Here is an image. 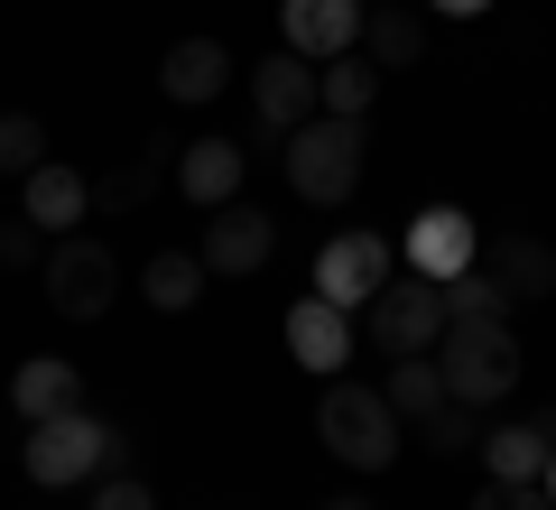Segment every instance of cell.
I'll return each mask as SVG.
<instances>
[{
  "label": "cell",
  "mask_w": 556,
  "mask_h": 510,
  "mask_svg": "<svg viewBox=\"0 0 556 510\" xmlns=\"http://www.w3.org/2000/svg\"><path fill=\"white\" fill-rule=\"evenodd\" d=\"M325 510H371V501H325Z\"/></svg>",
  "instance_id": "obj_32"
},
{
  "label": "cell",
  "mask_w": 556,
  "mask_h": 510,
  "mask_svg": "<svg viewBox=\"0 0 556 510\" xmlns=\"http://www.w3.org/2000/svg\"><path fill=\"white\" fill-rule=\"evenodd\" d=\"M20 214L38 223L47 241L84 233V223H93V177H84V167H65V158H47V167H28V177H20Z\"/></svg>",
  "instance_id": "obj_11"
},
{
  "label": "cell",
  "mask_w": 556,
  "mask_h": 510,
  "mask_svg": "<svg viewBox=\"0 0 556 510\" xmlns=\"http://www.w3.org/2000/svg\"><path fill=\"white\" fill-rule=\"evenodd\" d=\"M251 112L269 121V130H298V121H316V57H298V47L260 57V65H251Z\"/></svg>",
  "instance_id": "obj_13"
},
{
  "label": "cell",
  "mask_w": 556,
  "mask_h": 510,
  "mask_svg": "<svg viewBox=\"0 0 556 510\" xmlns=\"http://www.w3.org/2000/svg\"><path fill=\"white\" fill-rule=\"evenodd\" d=\"M547 446H556V418H510V427H482V473L492 483H538L547 473Z\"/></svg>",
  "instance_id": "obj_17"
},
{
  "label": "cell",
  "mask_w": 556,
  "mask_h": 510,
  "mask_svg": "<svg viewBox=\"0 0 556 510\" xmlns=\"http://www.w3.org/2000/svg\"><path fill=\"white\" fill-rule=\"evenodd\" d=\"M38 260H47V233H38V223H0V270H38Z\"/></svg>",
  "instance_id": "obj_28"
},
{
  "label": "cell",
  "mask_w": 556,
  "mask_h": 510,
  "mask_svg": "<svg viewBox=\"0 0 556 510\" xmlns=\"http://www.w3.org/2000/svg\"><path fill=\"white\" fill-rule=\"evenodd\" d=\"M538 492H547V501H556V446H547V473H538Z\"/></svg>",
  "instance_id": "obj_31"
},
{
  "label": "cell",
  "mask_w": 556,
  "mask_h": 510,
  "mask_svg": "<svg viewBox=\"0 0 556 510\" xmlns=\"http://www.w3.org/2000/svg\"><path fill=\"white\" fill-rule=\"evenodd\" d=\"M482 446V409H464V399H445L437 418H427V455H473Z\"/></svg>",
  "instance_id": "obj_26"
},
{
  "label": "cell",
  "mask_w": 556,
  "mask_h": 510,
  "mask_svg": "<svg viewBox=\"0 0 556 510\" xmlns=\"http://www.w3.org/2000/svg\"><path fill=\"white\" fill-rule=\"evenodd\" d=\"M362 10L371 0H278V47H298V57H353L362 47Z\"/></svg>",
  "instance_id": "obj_12"
},
{
  "label": "cell",
  "mask_w": 556,
  "mask_h": 510,
  "mask_svg": "<svg viewBox=\"0 0 556 510\" xmlns=\"http://www.w3.org/2000/svg\"><path fill=\"white\" fill-rule=\"evenodd\" d=\"M241 177H251L241 139H214V130H204V139H186V149H177V196L204 204V214H214V204H232Z\"/></svg>",
  "instance_id": "obj_15"
},
{
  "label": "cell",
  "mask_w": 556,
  "mask_h": 510,
  "mask_svg": "<svg viewBox=\"0 0 556 510\" xmlns=\"http://www.w3.org/2000/svg\"><path fill=\"white\" fill-rule=\"evenodd\" d=\"M399 260H408L417 278H464L482 260V233H473V214H464V204H417L408 214V233H399Z\"/></svg>",
  "instance_id": "obj_7"
},
{
  "label": "cell",
  "mask_w": 556,
  "mask_h": 510,
  "mask_svg": "<svg viewBox=\"0 0 556 510\" xmlns=\"http://www.w3.org/2000/svg\"><path fill=\"white\" fill-rule=\"evenodd\" d=\"M380 399H390L399 418H417V427H427V418L445 409V372H437V353H399V372L380 381Z\"/></svg>",
  "instance_id": "obj_23"
},
{
  "label": "cell",
  "mask_w": 556,
  "mask_h": 510,
  "mask_svg": "<svg viewBox=\"0 0 556 510\" xmlns=\"http://www.w3.org/2000/svg\"><path fill=\"white\" fill-rule=\"evenodd\" d=\"M278 158H288V186L306 204H343L362 186V121L316 112V121H298V130L278 139Z\"/></svg>",
  "instance_id": "obj_4"
},
{
  "label": "cell",
  "mask_w": 556,
  "mask_h": 510,
  "mask_svg": "<svg viewBox=\"0 0 556 510\" xmlns=\"http://www.w3.org/2000/svg\"><path fill=\"white\" fill-rule=\"evenodd\" d=\"M362 334H371V344H380V353H437V334H445V288H437V278H390V288H380L371 297V307H362Z\"/></svg>",
  "instance_id": "obj_6"
},
{
  "label": "cell",
  "mask_w": 556,
  "mask_h": 510,
  "mask_svg": "<svg viewBox=\"0 0 556 510\" xmlns=\"http://www.w3.org/2000/svg\"><path fill=\"white\" fill-rule=\"evenodd\" d=\"M473 510H556V501H547L538 483H482V492H473Z\"/></svg>",
  "instance_id": "obj_29"
},
{
  "label": "cell",
  "mask_w": 556,
  "mask_h": 510,
  "mask_svg": "<svg viewBox=\"0 0 556 510\" xmlns=\"http://www.w3.org/2000/svg\"><path fill=\"white\" fill-rule=\"evenodd\" d=\"M482 270H492V288L510 297V307H538V297H556V241L501 233V251H482Z\"/></svg>",
  "instance_id": "obj_16"
},
{
  "label": "cell",
  "mask_w": 556,
  "mask_h": 510,
  "mask_svg": "<svg viewBox=\"0 0 556 510\" xmlns=\"http://www.w3.org/2000/svg\"><path fill=\"white\" fill-rule=\"evenodd\" d=\"M93 510H159V492L139 473H93Z\"/></svg>",
  "instance_id": "obj_27"
},
{
  "label": "cell",
  "mask_w": 556,
  "mask_h": 510,
  "mask_svg": "<svg viewBox=\"0 0 556 510\" xmlns=\"http://www.w3.org/2000/svg\"><path fill=\"white\" fill-rule=\"evenodd\" d=\"M288 353H298V372L334 381L343 362H353V315H343L334 297H298V307H288Z\"/></svg>",
  "instance_id": "obj_14"
},
{
  "label": "cell",
  "mask_w": 556,
  "mask_h": 510,
  "mask_svg": "<svg viewBox=\"0 0 556 510\" xmlns=\"http://www.w3.org/2000/svg\"><path fill=\"white\" fill-rule=\"evenodd\" d=\"M10 399H20V418H28V427H38V418H65V409H84V372H75L65 353H38V362H20Z\"/></svg>",
  "instance_id": "obj_19"
},
{
  "label": "cell",
  "mask_w": 556,
  "mask_h": 510,
  "mask_svg": "<svg viewBox=\"0 0 556 510\" xmlns=\"http://www.w3.org/2000/svg\"><path fill=\"white\" fill-rule=\"evenodd\" d=\"M437 372H445V399H464V409H501V399L519 390V372H529V353H519L510 315H464V325L437 334Z\"/></svg>",
  "instance_id": "obj_1"
},
{
  "label": "cell",
  "mask_w": 556,
  "mask_h": 510,
  "mask_svg": "<svg viewBox=\"0 0 556 510\" xmlns=\"http://www.w3.org/2000/svg\"><path fill=\"white\" fill-rule=\"evenodd\" d=\"M121 427L112 418H93V409H65V418H38L28 427V446H20V464H28V483H47V492H75V483H93V473H121Z\"/></svg>",
  "instance_id": "obj_3"
},
{
  "label": "cell",
  "mask_w": 556,
  "mask_h": 510,
  "mask_svg": "<svg viewBox=\"0 0 556 510\" xmlns=\"http://www.w3.org/2000/svg\"><path fill=\"white\" fill-rule=\"evenodd\" d=\"M417 47H427V20H417V10H399V0H371V10H362V57H371L380 75L417 65Z\"/></svg>",
  "instance_id": "obj_20"
},
{
  "label": "cell",
  "mask_w": 556,
  "mask_h": 510,
  "mask_svg": "<svg viewBox=\"0 0 556 510\" xmlns=\"http://www.w3.org/2000/svg\"><path fill=\"white\" fill-rule=\"evenodd\" d=\"M464 315H510V297L492 288V270H464V278H445V325H464Z\"/></svg>",
  "instance_id": "obj_25"
},
{
  "label": "cell",
  "mask_w": 556,
  "mask_h": 510,
  "mask_svg": "<svg viewBox=\"0 0 556 510\" xmlns=\"http://www.w3.org/2000/svg\"><path fill=\"white\" fill-rule=\"evenodd\" d=\"M167 177H177V139H139L130 158H112V167L93 177V223H130Z\"/></svg>",
  "instance_id": "obj_10"
},
{
  "label": "cell",
  "mask_w": 556,
  "mask_h": 510,
  "mask_svg": "<svg viewBox=\"0 0 556 510\" xmlns=\"http://www.w3.org/2000/svg\"><path fill=\"white\" fill-rule=\"evenodd\" d=\"M390 270H399V251L380 233H334L316 251V297H334V307L353 315V307H371V297L390 288Z\"/></svg>",
  "instance_id": "obj_8"
},
{
  "label": "cell",
  "mask_w": 556,
  "mask_h": 510,
  "mask_svg": "<svg viewBox=\"0 0 556 510\" xmlns=\"http://www.w3.org/2000/svg\"><path fill=\"white\" fill-rule=\"evenodd\" d=\"M28 167H47V121L0 112V177H28Z\"/></svg>",
  "instance_id": "obj_24"
},
{
  "label": "cell",
  "mask_w": 556,
  "mask_h": 510,
  "mask_svg": "<svg viewBox=\"0 0 556 510\" xmlns=\"http://www.w3.org/2000/svg\"><path fill=\"white\" fill-rule=\"evenodd\" d=\"M204 278H214V270H204V251H159L149 270H139V297H149L159 315H186L204 297Z\"/></svg>",
  "instance_id": "obj_22"
},
{
  "label": "cell",
  "mask_w": 556,
  "mask_h": 510,
  "mask_svg": "<svg viewBox=\"0 0 556 510\" xmlns=\"http://www.w3.org/2000/svg\"><path fill=\"white\" fill-rule=\"evenodd\" d=\"M371 102H380V65L362 57V47H353V57H325V65H316V112H334V121H362Z\"/></svg>",
  "instance_id": "obj_21"
},
{
  "label": "cell",
  "mask_w": 556,
  "mask_h": 510,
  "mask_svg": "<svg viewBox=\"0 0 556 510\" xmlns=\"http://www.w3.org/2000/svg\"><path fill=\"white\" fill-rule=\"evenodd\" d=\"M399 427L408 418L390 409V399L371 390V381H325V399H316V436H325V455L334 464H353V473H390L399 464Z\"/></svg>",
  "instance_id": "obj_2"
},
{
  "label": "cell",
  "mask_w": 556,
  "mask_h": 510,
  "mask_svg": "<svg viewBox=\"0 0 556 510\" xmlns=\"http://www.w3.org/2000/svg\"><path fill=\"white\" fill-rule=\"evenodd\" d=\"M38 288H47V307H56L65 325H93V315H112V297H121V260H112V241H93V233L47 241Z\"/></svg>",
  "instance_id": "obj_5"
},
{
  "label": "cell",
  "mask_w": 556,
  "mask_h": 510,
  "mask_svg": "<svg viewBox=\"0 0 556 510\" xmlns=\"http://www.w3.org/2000/svg\"><path fill=\"white\" fill-rule=\"evenodd\" d=\"M269 251H278V223L260 214V204H214L204 214V270L214 278H251V270H269Z\"/></svg>",
  "instance_id": "obj_9"
},
{
  "label": "cell",
  "mask_w": 556,
  "mask_h": 510,
  "mask_svg": "<svg viewBox=\"0 0 556 510\" xmlns=\"http://www.w3.org/2000/svg\"><path fill=\"white\" fill-rule=\"evenodd\" d=\"M159 84H167V102L195 112V102H214L223 84H232V47H223V38H177L167 65H159Z\"/></svg>",
  "instance_id": "obj_18"
},
{
  "label": "cell",
  "mask_w": 556,
  "mask_h": 510,
  "mask_svg": "<svg viewBox=\"0 0 556 510\" xmlns=\"http://www.w3.org/2000/svg\"><path fill=\"white\" fill-rule=\"evenodd\" d=\"M427 10H437V20H482L492 0H427Z\"/></svg>",
  "instance_id": "obj_30"
}]
</instances>
